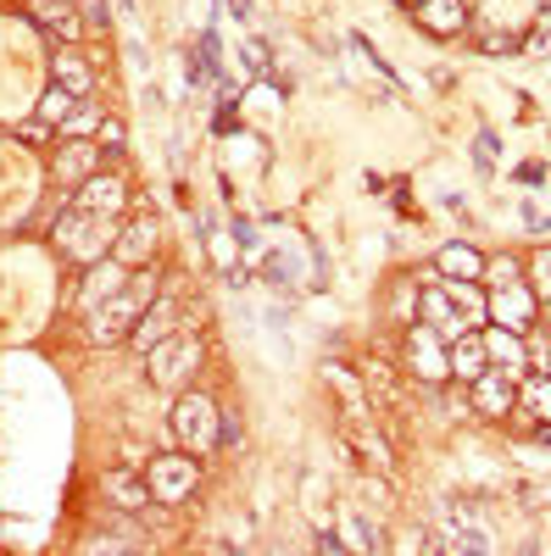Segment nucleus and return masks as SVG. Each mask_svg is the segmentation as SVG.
I'll return each mask as SVG.
<instances>
[{
	"mask_svg": "<svg viewBox=\"0 0 551 556\" xmlns=\"http://www.w3.org/2000/svg\"><path fill=\"white\" fill-rule=\"evenodd\" d=\"M117 235L123 228L112 223V217H101V212H62V223H57V245L73 256V262H84V267H96V262H107L112 256V245H117Z\"/></svg>",
	"mask_w": 551,
	"mask_h": 556,
	"instance_id": "2",
	"label": "nucleus"
},
{
	"mask_svg": "<svg viewBox=\"0 0 551 556\" xmlns=\"http://www.w3.org/2000/svg\"><path fill=\"white\" fill-rule=\"evenodd\" d=\"M490 323L496 329H513V334H529L535 329V290L524 285H508V290H490Z\"/></svg>",
	"mask_w": 551,
	"mask_h": 556,
	"instance_id": "8",
	"label": "nucleus"
},
{
	"mask_svg": "<svg viewBox=\"0 0 551 556\" xmlns=\"http://www.w3.org/2000/svg\"><path fill=\"white\" fill-rule=\"evenodd\" d=\"M67 206H73V212H101V217H112V212L123 206V178H84V190H73Z\"/></svg>",
	"mask_w": 551,
	"mask_h": 556,
	"instance_id": "14",
	"label": "nucleus"
},
{
	"mask_svg": "<svg viewBox=\"0 0 551 556\" xmlns=\"http://www.w3.org/2000/svg\"><path fill=\"white\" fill-rule=\"evenodd\" d=\"M435 273H440V278H485V256H479L474 245H446V251L435 256Z\"/></svg>",
	"mask_w": 551,
	"mask_h": 556,
	"instance_id": "21",
	"label": "nucleus"
},
{
	"mask_svg": "<svg viewBox=\"0 0 551 556\" xmlns=\"http://www.w3.org/2000/svg\"><path fill=\"white\" fill-rule=\"evenodd\" d=\"M96 156H101L96 146H67V151L57 156V178H78V173H84L89 162H96Z\"/></svg>",
	"mask_w": 551,
	"mask_h": 556,
	"instance_id": "28",
	"label": "nucleus"
},
{
	"mask_svg": "<svg viewBox=\"0 0 551 556\" xmlns=\"http://www.w3.org/2000/svg\"><path fill=\"white\" fill-rule=\"evenodd\" d=\"M28 17H34L45 34H57V39H78V34H84V23L62 7V0H28Z\"/></svg>",
	"mask_w": 551,
	"mask_h": 556,
	"instance_id": "20",
	"label": "nucleus"
},
{
	"mask_svg": "<svg viewBox=\"0 0 551 556\" xmlns=\"http://www.w3.org/2000/svg\"><path fill=\"white\" fill-rule=\"evenodd\" d=\"M267 67H273V56H267V45H262V39L251 34V39H246V73H267Z\"/></svg>",
	"mask_w": 551,
	"mask_h": 556,
	"instance_id": "30",
	"label": "nucleus"
},
{
	"mask_svg": "<svg viewBox=\"0 0 551 556\" xmlns=\"http://www.w3.org/2000/svg\"><path fill=\"white\" fill-rule=\"evenodd\" d=\"M217 434H223V412L206 395H178L173 401V440L190 451V456L217 451Z\"/></svg>",
	"mask_w": 551,
	"mask_h": 556,
	"instance_id": "3",
	"label": "nucleus"
},
{
	"mask_svg": "<svg viewBox=\"0 0 551 556\" xmlns=\"http://www.w3.org/2000/svg\"><path fill=\"white\" fill-rule=\"evenodd\" d=\"M51 73H57L62 89H73V96H84V101H89V89H96V78H89V67H84L78 56H57Z\"/></svg>",
	"mask_w": 551,
	"mask_h": 556,
	"instance_id": "23",
	"label": "nucleus"
},
{
	"mask_svg": "<svg viewBox=\"0 0 551 556\" xmlns=\"http://www.w3.org/2000/svg\"><path fill=\"white\" fill-rule=\"evenodd\" d=\"M312 556H351V545L340 540V534H317V551Z\"/></svg>",
	"mask_w": 551,
	"mask_h": 556,
	"instance_id": "33",
	"label": "nucleus"
},
{
	"mask_svg": "<svg viewBox=\"0 0 551 556\" xmlns=\"http://www.w3.org/2000/svg\"><path fill=\"white\" fill-rule=\"evenodd\" d=\"M178 329H184V306H178V295H156V301H151V306L140 312V323H134L128 345L151 356V351H156L162 340H173Z\"/></svg>",
	"mask_w": 551,
	"mask_h": 556,
	"instance_id": "7",
	"label": "nucleus"
},
{
	"mask_svg": "<svg viewBox=\"0 0 551 556\" xmlns=\"http://www.w3.org/2000/svg\"><path fill=\"white\" fill-rule=\"evenodd\" d=\"M212 256H217V262H235V245H228V240L217 235V240H212Z\"/></svg>",
	"mask_w": 551,
	"mask_h": 556,
	"instance_id": "38",
	"label": "nucleus"
},
{
	"mask_svg": "<svg viewBox=\"0 0 551 556\" xmlns=\"http://www.w3.org/2000/svg\"><path fill=\"white\" fill-rule=\"evenodd\" d=\"M78 106H84V96H73V89L51 84V89H45V96H39V123H51V128H67Z\"/></svg>",
	"mask_w": 551,
	"mask_h": 556,
	"instance_id": "22",
	"label": "nucleus"
},
{
	"mask_svg": "<svg viewBox=\"0 0 551 556\" xmlns=\"http://www.w3.org/2000/svg\"><path fill=\"white\" fill-rule=\"evenodd\" d=\"M479 285H485V290H508V285H518V262H513V256H490Z\"/></svg>",
	"mask_w": 551,
	"mask_h": 556,
	"instance_id": "25",
	"label": "nucleus"
},
{
	"mask_svg": "<svg viewBox=\"0 0 551 556\" xmlns=\"http://www.w3.org/2000/svg\"><path fill=\"white\" fill-rule=\"evenodd\" d=\"M535 295H546V301H551V251H540V256H535Z\"/></svg>",
	"mask_w": 551,
	"mask_h": 556,
	"instance_id": "32",
	"label": "nucleus"
},
{
	"mask_svg": "<svg viewBox=\"0 0 551 556\" xmlns=\"http://www.w3.org/2000/svg\"><path fill=\"white\" fill-rule=\"evenodd\" d=\"M62 7H73V0H62Z\"/></svg>",
	"mask_w": 551,
	"mask_h": 556,
	"instance_id": "39",
	"label": "nucleus"
},
{
	"mask_svg": "<svg viewBox=\"0 0 551 556\" xmlns=\"http://www.w3.org/2000/svg\"><path fill=\"white\" fill-rule=\"evenodd\" d=\"M151 251H156V217L151 212H140L123 235H117V245H112V256L123 262V267H140V262H151Z\"/></svg>",
	"mask_w": 551,
	"mask_h": 556,
	"instance_id": "13",
	"label": "nucleus"
},
{
	"mask_svg": "<svg viewBox=\"0 0 551 556\" xmlns=\"http://www.w3.org/2000/svg\"><path fill=\"white\" fill-rule=\"evenodd\" d=\"M156 295H162V290H156V273H134L112 301H101L96 312H89V340H96V345H117V340H128V334H134V323H140V312H146Z\"/></svg>",
	"mask_w": 551,
	"mask_h": 556,
	"instance_id": "1",
	"label": "nucleus"
},
{
	"mask_svg": "<svg viewBox=\"0 0 551 556\" xmlns=\"http://www.w3.org/2000/svg\"><path fill=\"white\" fill-rule=\"evenodd\" d=\"M524 424H540V429H551V374H529L524 384H518V406H513Z\"/></svg>",
	"mask_w": 551,
	"mask_h": 556,
	"instance_id": "17",
	"label": "nucleus"
},
{
	"mask_svg": "<svg viewBox=\"0 0 551 556\" xmlns=\"http://www.w3.org/2000/svg\"><path fill=\"white\" fill-rule=\"evenodd\" d=\"M101 490H107L112 506H123V513H140V506H151V484L134 479V473H123V468L101 473Z\"/></svg>",
	"mask_w": 551,
	"mask_h": 556,
	"instance_id": "19",
	"label": "nucleus"
},
{
	"mask_svg": "<svg viewBox=\"0 0 551 556\" xmlns=\"http://www.w3.org/2000/svg\"><path fill=\"white\" fill-rule=\"evenodd\" d=\"M235 440H240V424H235V417L223 412V434H217V445H235Z\"/></svg>",
	"mask_w": 551,
	"mask_h": 556,
	"instance_id": "36",
	"label": "nucleus"
},
{
	"mask_svg": "<svg viewBox=\"0 0 551 556\" xmlns=\"http://www.w3.org/2000/svg\"><path fill=\"white\" fill-rule=\"evenodd\" d=\"M468 406H474L479 417H508V412L518 406V384L501 374V367H490L479 384H468Z\"/></svg>",
	"mask_w": 551,
	"mask_h": 556,
	"instance_id": "10",
	"label": "nucleus"
},
{
	"mask_svg": "<svg viewBox=\"0 0 551 556\" xmlns=\"http://www.w3.org/2000/svg\"><path fill=\"white\" fill-rule=\"evenodd\" d=\"M451 556H490V534L474 523V506H451Z\"/></svg>",
	"mask_w": 551,
	"mask_h": 556,
	"instance_id": "15",
	"label": "nucleus"
},
{
	"mask_svg": "<svg viewBox=\"0 0 551 556\" xmlns=\"http://www.w3.org/2000/svg\"><path fill=\"white\" fill-rule=\"evenodd\" d=\"M223 7H228V17H235V23H251V0H223Z\"/></svg>",
	"mask_w": 551,
	"mask_h": 556,
	"instance_id": "35",
	"label": "nucleus"
},
{
	"mask_svg": "<svg viewBox=\"0 0 551 556\" xmlns=\"http://www.w3.org/2000/svg\"><path fill=\"white\" fill-rule=\"evenodd\" d=\"M490 374V356H485V334H463L451 345V379H463V384H479Z\"/></svg>",
	"mask_w": 551,
	"mask_h": 556,
	"instance_id": "18",
	"label": "nucleus"
},
{
	"mask_svg": "<svg viewBox=\"0 0 551 556\" xmlns=\"http://www.w3.org/2000/svg\"><path fill=\"white\" fill-rule=\"evenodd\" d=\"M524 56H535V62H551V7L535 17V28H529V39H524Z\"/></svg>",
	"mask_w": 551,
	"mask_h": 556,
	"instance_id": "24",
	"label": "nucleus"
},
{
	"mask_svg": "<svg viewBox=\"0 0 551 556\" xmlns=\"http://www.w3.org/2000/svg\"><path fill=\"white\" fill-rule=\"evenodd\" d=\"M485 51L501 56V51H513V39H508V34H485Z\"/></svg>",
	"mask_w": 551,
	"mask_h": 556,
	"instance_id": "34",
	"label": "nucleus"
},
{
	"mask_svg": "<svg viewBox=\"0 0 551 556\" xmlns=\"http://www.w3.org/2000/svg\"><path fill=\"white\" fill-rule=\"evenodd\" d=\"M196 362H201V340H196L190 329H178L173 340H162V345L151 351V379L167 384V390H184V379L196 374Z\"/></svg>",
	"mask_w": 551,
	"mask_h": 556,
	"instance_id": "5",
	"label": "nucleus"
},
{
	"mask_svg": "<svg viewBox=\"0 0 551 556\" xmlns=\"http://www.w3.org/2000/svg\"><path fill=\"white\" fill-rule=\"evenodd\" d=\"M146 484H151V501L178 506V501H190V490L201 484V462L196 456H151Z\"/></svg>",
	"mask_w": 551,
	"mask_h": 556,
	"instance_id": "4",
	"label": "nucleus"
},
{
	"mask_svg": "<svg viewBox=\"0 0 551 556\" xmlns=\"http://www.w3.org/2000/svg\"><path fill=\"white\" fill-rule=\"evenodd\" d=\"M123 285H128V267H123L117 256H107V262H96V267H89V273H84V290H78V306H84V317H89V312H96L101 301H112V295H117Z\"/></svg>",
	"mask_w": 551,
	"mask_h": 556,
	"instance_id": "12",
	"label": "nucleus"
},
{
	"mask_svg": "<svg viewBox=\"0 0 551 556\" xmlns=\"http://www.w3.org/2000/svg\"><path fill=\"white\" fill-rule=\"evenodd\" d=\"M418 28H429L435 39H451V34L468 28V7H463V0H424V7H418Z\"/></svg>",
	"mask_w": 551,
	"mask_h": 556,
	"instance_id": "16",
	"label": "nucleus"
},
{
	"mask_svg": "<svg viewBox=\"0 0 551 556\" xmlns=\"http://www.w3.org/2000/svg\"><path fill=\"white\" fill-rule=\"evenodd\" d=\"M446 295L456 306V323H463L468 334H479L485 317H490V290L479 285V278H446Z\"/></svg>",
	"mask_w": 551,
	"mask_h": 556,
	"instance_id": "11",
	"label": "nucleus"
},
{
	"mask_svg": "<svg viewBox=\"0 0 551 556\" xmlns=\"http://www.w3.org/2000/svg\"><path fill=\"white\" fill-rule=\"evenodd\" d=\"M45 134H51V123H39V117H34V123H23V139H34V146H39Z\"/></svg>",
	"mask_w": 551,
	"mask_h": 556,
	"instance_id": "37",
	"label": "nucleus"
},
{
	"mask_svg": "<svg viewBox=\"0 0 551 556\" xmlns=\"http://www.w3.org/2000/svg\"><path fill=\"white\" fill-rule=\"evenodd\" d=\"M78 23H84V34H107L112 28V0H78Z\"/></svg>",
	"mask_w": 551,
	"mask_h": 556,
	"instance_id": "26",
	"label": "nucleus"
},
{
	"mask_svg": "<svg viewBox=\"0 0 551 556\" xmlns=\"http://www.w3.org/2000/svg\"><path fill=\"white\" fill-rule=\"evenodd\" d=\"M485 334V356H490V367H501L513 384H524V367H529V345H524V334H513V329H479Z\"/></svg>",
	"mask_w": 551,
	"mask_h": 556,
	"instance_id": "9",
	"label": "nucleus"
},
{
	"mask_svg": "<svg viewBox=\"0 0 551 556\" xmlns=\"http://www.w3.org/2000/svg\"><path fill=\"white\" fill-rule=\"evenodd\" d=\"M379 540H385V534H379V523L351 518V551H362V556H367V551H379Z\"/></svg>",
	"mask_w": 551,
	"mask_h": 556,
	"instance_id": "29",
	"label": "nucleus"
},
{
	"mask_svg": "<svg viewBox=\"0 0 551 556\" xmlns=\"http://www.w3.org/2000/svg\"><path fill=\"white\" fill-rule=\"evenodd\" d=\"M123 139H128V134H123V123H117V117H101V128H96V151L117 162V156L128 151V146H123Z\"/></svg>",
	"mask_w": 551,
	"mask_h": 556,
	"instance_id": "27",
	"label": "nucleus"
},
{
	"mask_svg": "<svg viewBox=\"0 0 551 556\" xmlns=\"http://www.w3.org/2000/svg\"><path fill=\"white\" fill-rule=\"evenodd\" d=\"M84 128H101V112H96V106H89V101H84V106L73 112V123H67L62 134H84Z\"/></svg>",
	"mask_w": 551,
	"mask_h": 556,
	"instance_id": "31",
	"label": "nucleus"
},
{
	"mask_svg": "<svg viewBox=\"0 0 551 556\" xmlns=\"http://www.w3.org/2000/svg\"><path fill=\"white\" fill-rule=\"evenodd\" d=\"M406 367H412L424 384L451 379V345L429 329V323H412V329H406Z\"/></svg>",
	"mask_w": 551,
	"mask_h": 556,
	"instance_id": "6",
	"label": "nucleus"
}]
</instances>
